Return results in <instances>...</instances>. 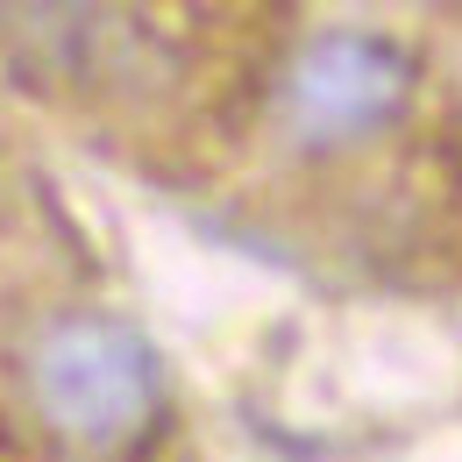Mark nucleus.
Masks as SVG:
<instances>
[{"mask_svg": "<svg viewBox=\"0 0 462 462\" xmlns=\"http://www.w3.org/2000/svg\"><path fill=\"white\" fill-rule=\"evenodd\" d=\"M29 405L79 456H121L150 434L164 405V363L121 313H58L29 348Z\"/></svg>", "mask_w": 462, "mask_h": 462, "instance_id": "1", "label": "nucleus"}, {"mask_svg": "<svg viewBox=\"0 0 462 462\" xmlns=\"http://www.w3.org/2000/svg\"><path fill=\"white\" fill-rule=\"evenodd\" d=\"M420 71L377 29H320L278 71V121L306 150H348L384 135L412 107Z\"/></svg>", "mask_w": 462, "mask_h": 462, "instance_id": "2", "label": "nucleus"}]
</instances>
